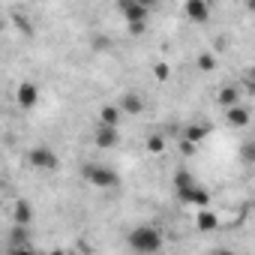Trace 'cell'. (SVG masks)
I'll use <instances>...</instances> for the list:
<instances>
[{
    "label": "cell",
    "mask_w": 255,
    "mask_h": 255,
    "mask_svg": "<svg viewBox=\"0 0 255 255\" xmlns=\"http://www.w3.org/2000/svg\"><path fill=\"white\" fill-rule=\"evenodd\" d=\"M6 255H36V252L24 243V246H9V252H6Z\"/></svg>",
    "instance_id": "obj_20"
},
{
    "label": "cell",
    "mask_w": 255,
    "mask_h": 255,
    "mask_svg": "<svg viewBox=\"0 0 255 255\" xmlns=\"http://www.w3.org/2000/svg\"><path fill=\"white\" fill-rule=\"evenodd\" d=\"M81 177L96 186V189H117L120 186V174L111 168V165H102V162H90L81 168Z\"/></svg>",
    "instance_id": "obj_3"
},
{
    "label": "cell",
    "mask_w": 255,
    "mask_h": 255,
    "mask_svg": "<svg viewBox=\"0 0 255 255\" xmlns=\"http://www.w3.org/2000/svg\"><path fill=\"white\" fill-rule=\"evenodd\" d=\"M15 102H18L24 111L36 108V105H39V84H36V81H21V84L15 87Z\"/></svg>",
    "instance_id": "obj_5"
},
{
    "label": "cell",
    "mask_w": 255,
    "mask_h": 255,
    "mask_svg": "<svg viewBox=\"0 0 255 255\" xmlns=\"http://www.w3.org/2000/svg\"><path fill=\"white\" fill-rule=\"evenodd\" d=\"M225 117H228V123L234 126V129H246V126H249V120H252V114H249V108H246V105L225 108Z\"/></svg>",
    "instance_id": "obj_11"
},
{
    "label": "cell",
    "mask_w": 255,
    "mask_h": 255,
    "mask_svg": "<svg viewBox=\"0 0 255 255\" xmlns=\"http://www.w3.org/2000/svg\"><path fill=\"white\" fill-rule=\"evenodd\" d=\"M192 183H195V177H192L189 171H183V168H180V171L174 174V186H177V192H180V189H186V186H192Z\"/></svg>",
    "instance_id": "obj_16"
},
{
    "label": "cell",
    "mask_w": 255,
    "mask_h": 255,
    "mask_svg": "<svg viewBox=\"0 0 255 255\" xmlns=\"http://www.w3.org/2000/svg\"><path fill=\"white\" fill-rule=\"evenodd\" d=\"M147 150H150V153H162V150H165L162 135H150V138H147Z\"/></svg>",
    "instance_id": "obj_18"
},
{
    "label": "cell",
    "mask_w": 255,
    "mask_h": 255,
    "mask_svg": "<svg viewBox=\"0 0 255 255\" xmlns=\"http://www.w3.org/2000/svg\"><path fill=\"white\" fill-rule=\"evenodd\" d=\"M243 159H246V162L252 159V144H249V141H246V147H243Z\"/></svg>",
    "instance_id": "obj_21"
},
{
    "label": "cell",
    "mask_w": 255,
    "mask_h": 255,
    "mask_svg": "<svg viewBox=\"0 0 255 255\" xmlns=\"http://www.w3.org/2000/svg\"><path fill=\"white\" fill-rule=\"evenodd\" d=\"M216 255H234V252H231V249H219Z\"/></svg>",
    "instance_id": "obj_23"
},
{
    "label": "cell",
    "mask_w": 255,
    "mask_h": 255,
    "mask_svg": "<svg viewBox=\"0 0 255 255\" xmlns=\"http://www.w3.org/2000/svg\"><path fill=\"white\" fill-rule=\"evenodd\" d=\"M183 12H186V18L195 21V24H204V21L210 18V6L204 3V0H186V3H183Z\"/></svg>",
    "instance_id": "obj_7"
},
{
    "label": "cell",
    "mask_w": 255,
    "mask_h": 255,
    "mask_svg": "<svg viewBox=\"0 0 255 255\" xmlns=\"http://www.w3.org/2000/svg\"><path fill=\"white\" fill-rule=\"evenodd\" d=\"M207 135H210V123H192V126H186L183 141H186V144H192V147H198Z\"/></svg>",
    "instance_id": "obj_12"
},
{
    "label": "cell",
    "mask_w": 255,
    "mask_h": 255,
    "mask_svg": "<svg viewBox=\"0 0 255 255\" xmlns=\"http://www.w3.org/2000/svg\"><path fill=\"white\" fill-rule=\"evenodd\" d=\"M27 162H30V168L51 174V171H57V165H60V156H57V153H54L48 144H39V147H33V150L27 153Z\"/></svg>",
    "instance_id": "obj_4"
},
{
    "label": "cell",
    "mask_w": 255,
    "mask_h": 255,
    "mask_svg": "<svg viewBox=\"0 0 255 255\" xmlns=\"http://www.w3.org/2000/svg\"><path fill=\"white\" fill-rule=\"evenodd\" d=\"M12 222H15L18 228H27V225L33 222V204L24 201V198H18V201L12 204Z\"/></svg>",
    "instance_id": "obj_9"
},
{
    "label": "cell",
    "mask_w": 255,
    "mask_h": 255,
    "mask_svg": "<svg viewBox=\"0 0 255 255\" xmlns=\"http://www.w3.org/2000/svg\"><path fill=\"white\" fill-rule=\"evenodd\" d=\"M153 75H156L159 81H168V78H171V66H168V63H156V66H153Z\"/></svg>",
    "instance_id": "obj_19"
},
{
    "label": "cell",
    "mask_w": 255,
    "mask_h": 255,
    "mask_svg": "<svg viewBox=\"0 0 255 255\" xmlns=\"http://www.w3.org/2000/svg\"><path fill=\"white\" fill-rule=\"evenodd\" d=\"M48 255H66V252H63V249H51Z\"/></svg>",
    "instance_id": "obj_22"
},
{
    "label": "cell",
    "mask_w": 255,
    "mask_h": 255,
    "mask_svg": "<svg viewBox=\"0 0 255 255\" xmlns=\"http://www.w3.org/2000/svg\"><path fill=\"white\" fill-rule=\"evenodd\" d=\"M120 108L117 105H102L99 108V126H111V129H117L120 126Z\"/></svg>",
    "instance_id": "obj_14"
},
{
    "label": "cell",
    "mask_w": 255,
    "mask_h": 255,
    "mask_svg": "<svg viewBox=\"0 0 255 255\" xmlns=\"http://www.w3.org/2000/svg\"><path fill=\"white\" fill-rule=\"evenodd\" d=\"M129 246L138 255H156L162 249V231L156 225H135L129 231Z\"/></svg>",
    "instance_id": "obj_1"
},
{
    "label": "cell",
    "mask_w": 255,
    "mask_h": 255,
    "mask_svg": "<svg viewBox=\"0 0 255 255\" xmlns=\"http://www.w3.org/2000/svg\"><path fill=\"white\" fill-rule=\"evenodd\" d=\"M195 228H198V231H216V228H219V213L210 210V207L198 210V216H195Z\"/></svg>",
    "instance_id": "obj_13"
},
{
    "label": "cell",
    "mask_w": 255,
    "mask_h": 255,
    "mask_svg": "<svg viewBox=\"0 0 255 255\" xmlns=\"http://www.w3.org/2000/svg\"><path fill=\"white\" fill-rule=\"evenodd\" d=\"M177 195H180V201H183V204H192V207H198V210L210 207V192H207L204 186H198V183H192V186L180 189Z\"/></svg>",
    "instance_id": "obj_6"
},
{
    "label": "cell",
    "mask_w": 255,
    "mask_h": 255,
    "mask_svg": "<svg viewBox=\"0 0 255 255\" xmlns=\"http://www.w3.org/2000/svg\"><path fill=\"white\" fill-rule=\"evenodd\" d=\"M198 69H201V72L216 69V57H213V54H207V51H201V54H198Z\"/></svg>",
    "instance_id": "obj_17"
},
{
    "label": "cell",
    "mask_w": 255,
    "mask_h": 255,
    "mask_svg": "<svg viewBox=\"0 0 255 255\" xmlns=\"http://www.w3.org/2000/svg\"><path fill=\"white\" fill-rule=\"evenodd\" d=\"M219 105L222 108H234V105H240V90L231 84V87H222L219 90Z\"/></svg>",
    "instance_id": "obj_15"
},
{
    "label": "cell",
    "mask_w": 255,
    "mask_h": 255,
    "mask_svg": "<svg viewBox=\"0 0 255 255\" xmlns=\"http://www.w3.org/2000/svg\"><path fill=\"white\" fill-rule=\"evenodd\" d=\"M93 141H96V147L111 150V147H117V144H120V129H111V126H96Z\"/></svg>",
    "instance_id": "obj_8"
},
{
    "label": "cell",
    "mask_w": 255,
    "mask_h": 255,
    "mask_svg": "<svg viewBox=\"0 0 255 255\" xmlns=\"http://www.w3.org/2000/svg\"><path fill=\"white\" fill-rule=\"evenodd\" d=\"M117 12L123 15L129 33H144V30H147L150 3H144V0H120V3H117Z\"/></svg>",
    "instance_id": "obj_2"
},
{
    "label": "cell",
    "mask_w": 255,
    "mask_h": 255,
    "mask_svg": "<svg viewBox=\"0 0 255 255\" xmlns=\"http://www.w3.org/2000/svg\"><path fill=\"white\" fill-rule=\"evenodd\" d=\"M117 108H120V114H132V117H135V114L144 111V99H141V93H132V90H129V93L120 96V105H117Z\"/></svg>",
    "instance_id": "obj_10"
}]
</instances>
